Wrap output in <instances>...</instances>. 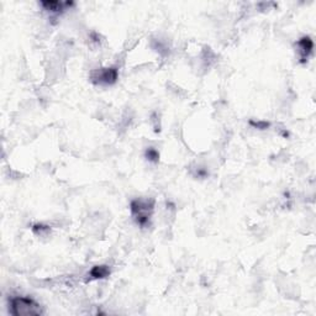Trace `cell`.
Returning a JSON list of instances; mask_svg holds the SVG:
<instances>
[{
  "label": "cell",
  "instance_id": "6da1fadb",
  "mask_svg": "<svg viewBox=\"0 0 316 316\" xmlns=\"http://www.w3.org/2000/svg\"><path fill=\"white\" fill-rule=\"evenodd\" d=\"M9 312L11 315L24 316V315H41L42 308L36 300L29 297H11L9 299Z\"/></svg>",
  "mask_w": 316,
  "mask_h": 316
},
{
  "label": "cell",
  "instance_id": "7a4b0ae2",
  "mask_svg": "<svg viewBox=\"0 0 316 316\" xmlns=\"http://www.w3.org/2000/svg\"><path fill=\"white\" fill-rule=\"evenodd\" d=\"M130 210L133 220L140 227H148L155 210V202L151 199H135L131 202Z\"/></svg>",
  "mask_w": 316,
  "mask_h": 316
},
{
  "label": "cell",
  "instance_id": "3957f363",
  "mask_svg": "<svg viewBox=\"0 0 316 316\" xmlns=\"http://www.w3.org/2000/svg\"><path fill=\"white\" fill-rule=\"evenodd\" d=\"M117 78H119V69L116 67L98 68L91 74L92 82L94 84H100V86H112L116 83Z\"/></svg>",
  "mask_w": 316,
  "mask_h": 316
},
{
  "label": "cell",
  "instance_id": "277c9868",
  "mask_svg": "<svg viewBox=\"0 0 316 316\" xmlns=\"http://www.w3.org/2000/svg\"><path fill=\"white\" fill-rule=\"evenodd\" d=\"M295 46H297L300 63H307L310 55L313 53V50H314V41L312 40L310 36H303V37H300L299 40L297 41Z\"/></svg>",
  "mask_w": 316,
  "mask_h": 316
},
{
  "label": "cell",
  "instance_id": "5b68a950",
  "mask_svg": "<svg viewBox=\"0 0 316 316\" xmlns=\"http://www.w3.org/2000/svg\"><path fill=\"white\" fill-rule=\"evenodd\" d=\"M41 6L46 10V11H50L52 14H62L64 12V10H67V7L73 5V1H67L62 2L58 1V0H46V1H41L40 2Z\"/></svg>",
  "mask_w": 316,
  "mask_h": 316
},
{
  "label": "cell",
  "instance_id": "8992f818",
  "mask_svg": "<svg viewBox=\"0 0 316 316\" xmlns=\"http://www.w3.org/2000/svg\"><path fill=\"white\" fill-rule=\"evenodd\" d=\"M109 276H110V268L107 266H105V264H102V266H94L88 273L89 281L104 279Z\"/></svg>",
  "mask_w": 316,
  "mask_h": 316
},
{
  "label": "cell",
  "instance_id": "52a82bcc",
  "mask_svg": "<svg viewBox=\"0 0 316 316\" xmlns=\"http://www.w3.org/2000/svg\"><path fill=\"white\" fill-rule=\"evenodd\" d=\"M145 157L151 163H158L159 161V152L155 147H148L145 151Z\"/></svg>",
  "mask_w": 316,
  "mask_h": 316
},
{
  "label": "cell",
  "instance_id": "ba28073f",
  "mask_svg": "<svg viewBox=\"0 0 316 316\" xmlns=\"http://www.w3.org/2000/svg\"><path fill=\"white\" fill-rule=\"evenodd\" d=\"M51 227L47 225H43V223H35L32 226V232L37 236H46L47 233H50Z\"/></svg>",
  "mask_w": 316,
  "mask_h": 316
},
{
  "label": "cell",
  "instance_id": "9c48e42d",
  "mask_svg": "<svg viewBox=\"0 0 316 316\" xmlns=\"http://www.w3.org/2000/svg\"><path fill=\"white\" fill-rule=\"evenodd\" d=\"M250 124L252 125L253 127L258 128V130H266L267 127L271 126V124H269V122H267V121H253V120H251Z\"/></svg>",
  "mask_w": 316,
  "mask_h": 316
}]
</instances>
